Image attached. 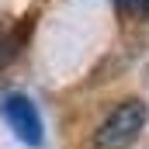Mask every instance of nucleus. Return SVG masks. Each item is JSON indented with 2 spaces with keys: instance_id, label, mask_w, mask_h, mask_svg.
Listing matches in <instances>:
<instances>
[{
  "instance_id": "7ed1b4c3",
  "label": "nucleus",
  "mask_w": 149,
  "mask_h": 149,
  "mask_svg": "<svg viewBox=\"0 0 149 149\" xmlns=\"http://www.w3.org/2000/svg\"><path fill=\"white\" fill-rule=\"evenodd\" d=\"M21 45H24V24H17V28H3L0 24V70H7L17 59Z\"/></svg>"
},
{
  "instance_id": "f03ea898",
  "label": "nucleus",
  "mask_w": 149,
  "mask_h": 149,
  "mask_svg": "<svg viewBox=\"0 0 149 149\" xmlns=\"http://www.w3.org/2000/svg\"><path fill=\"white\" fill-rule=\"evenodd\" d=\"M0 114H3V121H7V128L14 132L17 142H24V146H31V149L42 146V139H45V121H42L38 104L28 94L7 90V94L0 97Z\"/></svg>"
},
{
  "instance_id": "f257e3e1",
  "label": "nucleus",
  "mask_w": 149,
  "mask_h": 149,
  "mask_svg": "<svg viewBox=\"0 0 149 149\" xmlns=\"http://www.w3.org/2000/svg\"><path fill=\"white\" fill-rule=\"evenodd\" d=\"M149 125V104L142 97H121L90 128L83 149H132Z\"/></svg>"
},
{
  "instance_id": "20e7f679",
  "label": "nucleus",
  "mask_w": 149,
  "mask_h": 149,
  "mask_svg": "<svg viewBox=\"0 0 149 149\" xmlns=\"http://www.w3.org/2000/svg\"><path fill=\"white\" fill-rule=\"evenodd\" d=\"M114 10L128 21H146L149 17V0H114Z\"/></svg>"
}]
</instances>
